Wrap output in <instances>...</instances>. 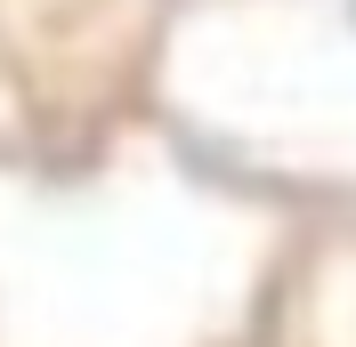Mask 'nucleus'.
Wrapping results in <instances>:
<instances>
[{
    "label": "nucleus",
    "mask_w": 356,
    "mask_h": 347,
    "mask_svg": "<svg viewBox=\"0 0 356 347\" xmlns=\"http://www.w3.org/2000/svg\"><path fill=\"white\" fill-rule=\"evenodd\" d=\"M348 17H356V0H348Z\"/></svg>",
    "instance_id": "nucleus-1"
}]
</instances>
